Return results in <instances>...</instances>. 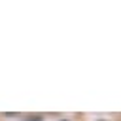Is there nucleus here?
<instances>
[{"instance_id":"nucleus-1","label":"nucleus","mask_w":121,"mask_h":121,"mask_svg":"<svg viewBox=\"0 0 121 121\" xmlns=\"http://www.w3.org/2000/svg\"><path fill=\"white\" fill-rule=\"evenodd\" d=\"M98 121H104V119H98Z\"/></svg>"}]
</instances>
